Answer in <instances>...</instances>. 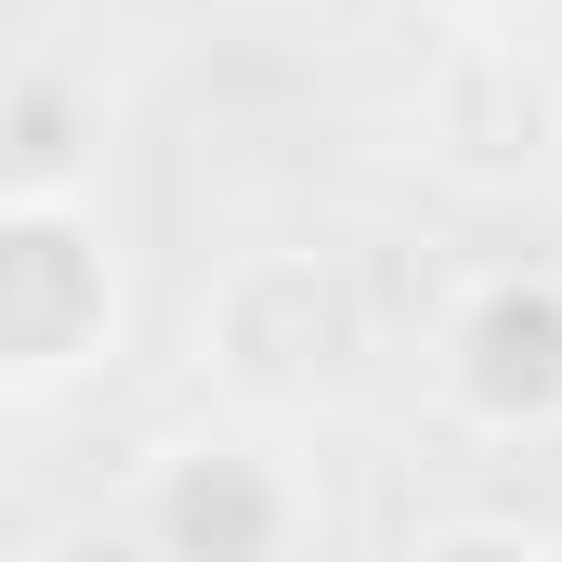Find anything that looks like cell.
<instances>
[{
    "label": "cell",
    "instance_id": "cell-1",
    "mask_svg": "<svg viewBox=\"0 0 562 562\" xmlns=\"http://www.w3.org/2000/svg\"><path fill=\"white\" fill-rule=\"evenodd\" d=\"M92 327H105V262L79 249V223L66 210H0V380L79 367Z\"/></svg>",
    "mask_w": 562,
    "mask_h": 562
},
{
    "label": "cell",
    "instance_id": "cell-7",
    "mask_svg": "<svg viewBox=\"0 0 562 562\" xmlns=\"http://www.w3.org/2000/svg\"><path fill=\"white\" fill-rule=\"evenodd\" d=\"M458 13H497V0H458Z\"/></svg>",
    "mask_w": 562,
    "mask_h": 562
},
{
    "label": "cell",
    "instance_id": "cell-3",
    "mask_svg": "<svg viewBox=\"0 0 562 562\" xmlns=\"http://www.w3.org/2000/svg\"><path fill=\"white\" fill-rule=\"evenodd\" d=\"M458 393L484 419H562V288L524 276V288H484L458 314Z\"/></svg>",
    "mask_w": 562,
    "mask_h": 562
},
{
    "label": "cell",
    "instance_id": "cell-5",
    "mask_svg": "<svg viewBox=\"0 0 562 562\" xmlns=\"http://www.w3.org/2000/svg\"><path fill=\"white\" fill-rule=\"evenodd\" d=\"M431 119H445L458 157H524L550 132V79L524 66V40H458L445 79H431Z\"/></svg>",
    "mask_w": 562,
    "mask_h": 562
},
{
    "label": "cell",
    "instance_id": "cell-4",
    "mask_svg": "<svg viewBox=\"0 0 562 562\" xmlns=\"http://www.w3.org/2000/svg\"><path fill=\"white\" fill-rule=\"evenodd\" d=\"M223 367H236L249 393L327 380V367H340V288L314 276V262H249V276L223 288Z\"/></svg>",
    "mask_w": 562,
    "mask_h": 562
},
{
    "label": "cell",
    "instance_id": "cell-8",
    "mask_svg": "<svg viewBox=\"0 0 562 562\" xmlns=\"http://www.w3.org/2000/svg\"><path fill=\"white\" fill-rule=\"evenodd\" d=\"M66 562H105V550H66Z\"/></svg>",
    "mask_w": 562,
    "mask_h": 562
},
{
    "label": "cell",
    "instance_id": "cell-6",
    "mask_svg": "<svg viewBox=\"0 0 562 562\" xmlns=\"http://www.w3.org/2000/svg\"><path fill=\"white\" fill-rule=\"evenodd\" d=\"M406 562H550V550H524V537H431V550H406Z\"/></svg>",
    "mask_w": 562,
    "mask_h": 562
},
{
    "label": "cell",
    "instance_id": "cell-2",
    "mask_svg": "<svg viewBox=\"0 0 562 562\" xmlns=\"http://www.w3.org/2000/svg\"><path fill=\"white\" fill-rule=\"evenodd\" d=\"M170 562H276L288 550V471L262 445H183L144 497Z\"/></svg>",
    "mask_w": 562,
    "mask_h": 562
}]
</instances>
